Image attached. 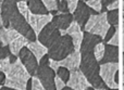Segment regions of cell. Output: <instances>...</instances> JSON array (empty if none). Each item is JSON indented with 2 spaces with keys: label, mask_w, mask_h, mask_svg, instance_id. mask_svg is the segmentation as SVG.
<instances>
[{
  "label": "cell",
  "mask_w": 124,
  "mask_h": 90,
  "mask_svg": "<svg viewBox=\"0 0 124 90\" xmlns=\"http://www.w3.org/2000/svg\"><path fill=\"white\" fill-rule=\"evenodd\" d=\"M90 15H92V12H90V8L86 4V2L79 0L78 4H77L76 10L73 13V17H74V21L77 22L79 24L82 28L84 29L86 23L88 22Z\"/></svg>",
  "instance_id": "cell-13"
},
{
  "label": "cell",
  "mask_w": 124,
  "mask_h": 90,
  "mask_svg": "<svg viewBox=\"0 0 124 90\" xmlns=\"http://www.w3.org/2000/svg\"><path fill=\"white\" fill-rule=\"evenodd\" d=\"M10 65H11V63H10L9 58L0 60V71H2L3 73H7L9 71V69H10Z\"/></svg>",
  "instance_id": "cell-32"
},
{
  "label": "cell",
  "mask_w": 124,
  "mask_h": 90,
  "mask_svg": "<svg viewBox=\"0 0 124 90\" xmlns=\"http://www.w3.org/2000/svg\"><path fill=\"white\" fill-rule=\"evenodd\" d=\"M116 9H119V0H116V1H114L113 3H111L110 6L107 7V10H108V11L116 10Z\"/></svg>",
  "instance_id": "cell-38"
},
{
  "label": "cell",
  "mask_w": 124,
  "mask_h": 90,
  "mask_svg": "<svg viewBox=\"0 0 124 90\" xmlns=\"http://www.w3.org/2000/svg\"><path fill=\"white\" fill-rule=\"evenodd\" d=\"M123 1H124V0H123Z\"/></svg>",
  "instance_id": "cell-54"
},
{
  "label": "cell",
  "mask_w": 124,
  "mask_h": 90,
  "mask_svg": "<svg viewBox=\"0 0 124 90\" xmlns=\"http://www.w3.org/2000/svg\"><path fill=\"white\" fill-rule=\"evenodd\" d=\"M119 71V63H106L100 64V76L108 88L118 89L119 85L114 83V74Z\"/></svg>",
  "instance_id": "cell-9"
},
{
  "label": "cell",
  "mask_w": 124,
  "mask_h": 90,
  "mask_svg": "<svg viewBox=\"0 0 124 90\" xmlns=\"http://www.w3.org/2000/svg\"><path fill=\"white\" fill-rule=\"evenodd\" d=\"M0 90H15V89H12V88H9V87H6V86H2Z\"/></svg>",
  "instance_id": "cell-41"
},
{
  "label": "cell",
  "mask_w": 124,
  "mask_h": 90,
  "mask_svg": "<svg viewBox=\"0 0 124 90\" xmlns=\"http://www.w3.org/2000/svg\"><path fill=\"white\" fill-rule=\"evenodd\" d=\"M62 90H74V89H72V88H70V87L65 86V87H64V88H63V89H62Z\"/></svg>",
  "instance_id": "cell-42"
},
{
  "label": "cell",
  "mask_w": 124,
  "mask_h": 90,
  "mask_svg": "<svg viewBox=\"0 0 124 90\" xmlns=\"http://www.w3.org/2000/svg\"><path fill=\"white\" fill-rule=\"evenodd\" d=\"M107 90H119V89H110L109 88V89H107Z\"/></svg>",
  "instance_id": "cell-49"
},
{
  "label": "cell",
  "mask_w": 124,
  "mask_h": 90,
  "mask_svg": "<svg viewBox=\"0 0 124 90\" xmlns=\"http://www.w3.org/2000/svg\"><path fill=\"white\" fill-rule=\"evenodd\" d=\"M123 90H124V86H123Z\"/></svg>",
  "instance_id": "cell-53"
},
{
  "label": "cell",
  "mask_w": 124,
  "mask_h": 90,
  "mask_svg": "<svg viewBox=\"0 0 124 90\" xmlns=\"http://www.w3.org/2000/svg\"><path fill=\"white\" fill-rule=\"evenodd\" d=\"M70 36H71V38H72L73 46H74V50L75 51H79V50H81L82 42H83L84 33L82 32V30H79V32H76V33L71 34Z\"/></svg>",
  "instance_id": "cell-21"
},
{
  "label": "cell",
  "mask_w": 124,
  "mask_h": 90,
  "mask_svg": "<svg viewBox=\"0 0 124 90\" xmlns=\"http://www.w3.org/2000/svg\"><path fill=\"white\" fill-rule=\"evenodd\" d=\"M66 86L74 90H86L92 85L86 78V76L82 73L81 69H76L71 72L70 79L66 83Z\"/></svg>",
  "instance_id": "cell-12"
},
{
  "label": "cell",
  "mask_w": 124,
  "mask_h": 90,
  "mask_svg": "<svg viewBox=\"0 0 124 90\" xmlns=\"http://www.w3.org/2000/svg\"><path fill=\"white\" fill-rule=\"evenodd\" d=\"M61 36L62 35H61L60 29L57 28L56 26H54V24L50 22V23L47 24V25L40 30V33L37 35V40L40 43H43L45 47L50 48Z\"/></svg>",
  "instance_id": "cell-7"
},
{
  "label": "cell",
  "mask_w": 124,
  "mask_h": 90,
  "mask_svg": "<svg viewBox=\"0 0 124 90\" xmlns=\"http://www.w3.org/2000/svg\"><path fill=\"white\" fill-rule=\"evenodd\" d=\"M123 11H124V1H123Z\"/></svg>",
  "instance_id": "cell-50"
},
{
  "label": "cell",
  "mask_w": 124,
  "mask_h": 90,
  "mask_svg": "<svg viewBox=\"0 0 124 90\" xmlns=\"http://www.w3.org/2000/svg\"><path fill=\"white\" fill-rule=\"evenodd\" d=\"M105 49H106V45L103 42L98 43V45L95 47L94 55H95V58L97 59V61H98V62H100V61L102 60L103 55H105Z\"/></svg>",
  "instance_id": "cell-24"
},
{
  "label": "cell",
  "mask_w": 124,
  "mask_h": 90,
  "mask_svg": "<svg viewBox=\"0 0 124 90\" xmlns=\"http://www.w3.org/2000/svg\"><path fill=\"white\" fill-rule=\"evenodd\" d=\"M73 21H74V17L72 13H59L52 17L51 23H54V26L60 29V32H64L68 29Z\"/></svg>",
  "instance_id": "cell-17"
},
{
  "label": "cell",
  "mask_w": 124,
  "mask_h": 90,
  "mask_svg": "<svg viewBox=\"0 0 124 90\" xmlns=\"http://www.w3.org/2000/svg\"><path fill=\"white\" fill-rule=\"evenodd\" d=\"M107 21L111 26L119 25V10L107 11Z\"/></svg>",
  "instance_id": "cell-22"
},
{
  "label": "cell",
  "mask_w": 124,
  "mask_h": 90,
  "mask_svg": "<svg viewBox=\"0 0 124 90\" xmlns=\"http://www.w3.org/2000/svg\"><path fill=\"white\" fill-rule=\"evenodd\" d=\"M54 84H56V89L57 90H62L64 87L66 86L65 83H64L60 77H58V76H56V78H54Z\"/></svg>",
  "instance_id": "cell-35"
},
{
  "label": "cell",
  "mask_w": 124,
  "mask_h": 90,
  "mask_svg": "<svg viewBox=\"0 0 124 90\" xmlns=\"http://www.w3.org/2000/svg\"><path fill=\"white\" fill-rule=\"evenodd\" d=\"M10 28L19 32L21 35H23L24 37H26L30 41H36L37 40L36 33L34 32L32 26L30 25L28 21L20 12L17 13V14H15L14 16L11 19Z\"/></svg>",
  "instance_id": "cell-6"
},
{
  "label": "cell",
  "mask_w": 124,
  "mask_h": 90,
  "mask_svg": "<svg viewBox=\"0 0 124 90\" xmlns=\"http://www.w3.org/2000/svg\"><path fill=\"white\" fill-rule=\"evenodd\" d=\"M123 51H124V33H123Z\"/></svg>",
  "instance_id": "cell-46"
},
{
  "label": "cell",
  "mask_w": 124,
  "mask_h": 90,
  "mask_svg": "<svg viewBox=\"0 0 124 90\" xmlns=\"http://www.w3.org/2000/svg\"><path fill=\"white\" fill-rule=\"evenodd\" d=\"M114 34H116V26H110V28H109V30L107 32V35H106V37L103 38V41L102 42L103 43H108V41L110 40V39L112 38V37L114 36Z\"/></svg>",
  "instance_id": "cell-33"
},
{
  "label": "cell",
  "mask_w": 124,
  "mask_h": 90,
  "mask_svg": "<svg viewBox=\"0 0 124 90\" xmlns=\"http://www.w3.org/2000/svg\"><path fill=\"white\" fill-rule=\"evenodd\" d=\"M50 58L48 54L41 58L39 61V66L36 72V77L40 80V83L44 85L46 90H57L56 84H54V78L57 74L49 65Z\"/></svg>",
  "instance_id": "cell-4"
},
{
  "label": "cell",
  "mask_w": 124,
  "mask_h": 90,
  "mask_svg": "<svg viewBox=\"0 0 124 90\" xmlns=\"http://www.w3.org/2000/svg\"><path fill=\"white\" fill-rule=\"evenodd\" d=\"M110 26L111 25L107 21V12H101L98 14L90 15L89 20L84 27V30L98 35L103 39L107 35V32L109 30Z\"/></svg>",
  "instance_id": "cell-5"
},
{
  "label": "cell",
  "mask_w": 124,
  "mask_h": 90,
  "mask_svg": "<svg viewBox=\"0 0 124 90\" xmlns=\"http://www.w3.org/2000/svg\"><path fill=\"white\" fill-rule=\"evenodd\" d=\"M73 51L75 50L71 36L62 35L51 47L48 48V55L52 60L61 61L65 59L68 55H70Z\"/></svg>",
  "instance_id": "cell-3"
},
{
  "label": "cell",
  "mask_w": 124,
  "mask_h": 90,
  "mask_svg": "<svg viewBox=\"0 0 124 90\" xmlns=\"http://www.w3.org/2000/svg\"><path fill=\"white\" fill-rule=\"evenodd\" d=\"M122 59H123V69H124V51H123V54H122Z\"/></svg>",
  "instance_id": "cell-44"
},
{
  "label": "cell",
  "mask_w": 124,
  "mask_h": 90,
  "mask_svg": "<svg viewBox=\"0 0 124 90\" xmlns=\"http://www.w3.org/2000/svg\"><path fill=\"white\" fill-rule=\"evenodd\" d=\"M19 13L17 2L15 0H3L1 3V19L6 28H10V21Z\"/></svg>",
  "instance_id": "cell-11"
},
{
  "label": "cell",
  "mask_w": 124,
  "mask_h": 90,
  "mask_svg": "<svg viewBox=\"0 0 124 90\" xmlns=\"http://www.w3.org/2000/svg\"><path fill=\"white\" fill-rule=\"evenodd\" d=\"M58 11L59 13H70V9H69L66 0H60L58 2Z\"/></svg>",
  "instance_id": "cell-30"
},
{
  "label": "cell",
  "mask_w": 124,
  "mask_h": 90,
  "mask_svg": "<svg viewBox=\"0 0 124 90\" xmlns=\"http://www.w3.org/2000/svg\"><path fill=\"white\" fill-rule=\"evenodd\" d=\"M45 4L46 9L50 12L52 11H58V1L57 0H41Z\"/></svg>",
  "instance_id": "cell-28"
},
{
  "label": "cell",
  "mask_w": 124,
  "mask_h": 90,
  "mask_svg": "<svg viewBox=\"0 0 124 90\" xmlns=\"http://www.w3.org/2000/svg\"><path fill=\"white\" fill-rule=\"evenodd\" d=\"M119 42H120V34H119V25H116V34H114V36L108 41V45L118 46L119 47Z\"/></svg>",
  "instance_id": "cell-31"
},
{
  "label": "cell",
  "mask_w": 124,
  "mask_h": 90,
  "mask_svg": "<svg viewBox=\"0 0 124 90\" xmlns=\"http://www.w3.org/2000/svg\"><path fill=\"white\" fill-rule=\"evenodd\" d=\"M9 35V48L12 54L19 56V53L24 47H27V45L31 42L26 37L21 35L19 32L12 28H8Z\"/></svg>",
  "instance_id": "cell-8"
},
{
  "label": "cell",
  "mask_w": 124,
  "mask_h": 90,
  "mask_svg": "<svg viewBox=\"0 0 124 90\" xmlns=\"http://www.w3.org/2000/svg\"><path fill=\"white\" fill-rule=\"evenodd\" d=\"M100 64L106 63H119V47L112 45H106L105 55L100 61Z\"/></svg>",
  "instance_id": "cell-18"
},
{
  "label": "cell",
  "mask_w": 124,
  "mask_h": 90,
  "mask_svg": "<svg viewBox=\"0 0 124 90\" xmlns=\"http://www.w3.org/2000/svg\"><path fill=\"white\" fill-rule=\"evenodd\" d=\"M56 74H57V76L58 77H60L62 80H63L64 83H68L69 82V79H70V75H71V72L69 71L66 67H63V66H60L58 69V71L56 72Z\"/></svg>",
  "instance_id": "cell-25"
},
{
  "label": "cell",
  "mask_w": 124,
  "mask_h": 90,
  "mask_svg": "<svg viewBox=\"0 0 124 90\" xmlns=\"http://www.w3.org/2000/svg\"><path fill=\"white\" fill-rule=\"evenodd\" d=\"M32 90H46L44 85L41 84L40 80L36 76H33L32 77Z\"/></svg>",
  "instance_id": "cell-29"
},
{
  "label": "cell",
  "mask_w": 124,
  "mask_h": 90,
  "mask_svg": "<svg viewBox=\"0 0 124 90\" xmlns=\"http://www.w3.org/2000/svg\"><path fill=\"white\" fill-rule=\"evenodd\" d=\"M123 83H124V76H123Z\"/></svg>",
  "instance_id": "cell-51"
},
{
  "label": "cell",
  "mask_w": 124,
  "mask_h": 90,
  "mask_svg": "<svg viewBox=\"0 0 124 90\" xmlns=\"http://www.w3.org/2000/svg\"><path fill=\"white\" fill-rule=\"evenodd\" d=\"M0 14H1V3H0Z\"/></svg>",
  "instance_id": "cell-48"
},
{
  "label": "cell",
  "mask_w": 124,
  "mask_h": 90,
  "mask_svg": "<svg viewBox=\"0 0 124 90\" xmlns=\"http://www.w3.org/2000/svg\"><path fill=\"white\" fill-rule=\"evenodd\" d=\"M86 90H96V89H95L94 87H92V86H90V87H88V88L86 89Z\"/></svg>",
  "instance_id": "cell-43"
},
{
  "label": "cell",
  "mask_w": 124,
  "mask_h": 90,
  "mask_svg": "<svg viewBox=\"0 0 124 90\" xmlns=\"http://www.w3.org/2000/svg\"><path fill=\"white\" fill-rule=\"evenodd\" d=\"M79 30H82V27L79 26V24L77 23V22L73 21L72 24L69 26L68 29L64 30V32H61V35H69V36H70L71 34H73V33H76V32H79Z\"/></svg>",
  "instance_id": "cell-27"
},
{
  "label": "cell",
  "mask_w": 124,
  "mask_h": 90,
  "mask_svg": "<svg viewBox=\"0 0 124 90\" xmlns=\"http://www.w3.org/2000/svg\"><path fill=\"white\" fill-rule=\"evenodd\" d=\"M6 78H7L6 73H3L2 71H0V86H4V83H6Z\"/></svg>",
  "instance_id": "cell-39"
},
{
  "label": "cell",
  "mask_w": 124,
  "mask_h": 90,
  "mask_svg": "<svg viewBox=\"0 0 124 90\" xmlns=\"http://www.w3.org/2000/svg\"><path fill=\"white\" fill-rule=\"evenodd\" d=\"M52 17L54 16L50 13L48 14H33L32 13L28 20V23L34 29V32L36 33V35H38L40 30L52 21Z\"/></svg>",
  "instance_id": "cell-14"
},
{
  "label": "cell",
  "mask_w": 124,
  "mask_h": 90,
  "mask_svg": "<svg viewBox=\"0 0 124 90\" xmlns=\"http://www.w3.org/2000/svg\"><path fill=\"white\" fill-rule=\"evenodd\" d=\"M27 6L33 14H48L49 11L46 9L41 0H27Z\"/></svg>",
  "instance_id": "cell-20"
},
{
  "label": "cell",
  "mask_w": 124,
  "mask_h": 90,
  "mask_svg": "<svg viewBox=\"0 0 124 90\" xmlns=\"http://www.w3.org/2000/svg\"><path fill=\"white\" fill-rule=\"evenodd\" d=\"M27 48L33 52L36 59L38 61L41 60L43 56H45L46 54H48V48L45 47L43 43H40L38 40L36 41H31L30 43L27 45Z\"/></svg>",
  "instance_id": "cell-19"
},
{
  "label": "cell",
  "mask_w": 124,
  "mask_h": 90,
  "mask_svg": "<svg viewBox=\"0 0 124 90\" xmlns=\"http://www.w3.org/2000/svg\"><path fill=\"white\" fill-rule=\"evenodd\" d=\"M102 38L98 35L92 34V33L85 32L84 33V38H83V42H82L81 46V52L82 54L83 53H87V52H94V49L98 43L102 42Z\"/></svg>",
  "instance_id": "cell-15"
},
{
  "label": "cell",
  "mask_w": 124,
  "mask_h": 90,
  "mask_svg": "<svg viewBox=\"0 0 124 90\" xmlns=\"http://www.w3.org/2000/svg\"><path fill=\"white\" fill-rule=\"evenodd\" d=\"M17 9H19V12L25 17L26 20H30V16H31V11L28 9V6H27V2L26 1H20L17 2Z\"/></svg>",
  "instance_id": "cell-23"
},
{
  "label": "cell",
  "mask_w": 124,
  "mask_h": 90,
  "mask_svg": "<svg viewBox=\"0 0 124 90\" xmlns=\"http://www.w3.org/2000/svg\"><path fill=\"white\" fill-rule=\"evenodd\" d=\"M49 65H50V67H51V69H54V72H57V71H58V69L60 67V66H59L58 61L52 60V59H50V61H49Z\"/></svg>",
  "instance_id": "cell-36"
},
{
  "label": "cell",
  "mask_w": 124,
  "mask_h": 90,
  "mask_svg": "<svg viewBox=\"0 0 124 90\" xmlns=\"http://www.w3.org/2000/svg\"><path fill=\"white\" fill-rule=\"evenodd\" d=\"M114 1H116V0H102V10H101V12H106L107 7L110 6L111 3H113Z\"/></svg>",
  "instance_id": "cell-37"
},
{
  "label": "cell",
  "mask_w": 124,
  "mask_h": 90,
  "mask_svg": "<svg viewBox=\"0 0 124 90\" xmlns=\"http://www.w3.org/2000/svg\"><path fill=\"white\" fill-rule=\"evenodd\" d=\"M6 75L7 78L4 86L15 90H26L27 82L33 77L20 60L10 65V69Z\"/></svg>",
  "instance_id": "cell-2"
},
{
  "label": "cell",
  "mask_w": 124,
  "mask_h": 90,
  "mask_svg": "<svg viewBox=\"0 0 124 90\" xmlns=\"http://www.w3.org/2000/svg\"><path fill=\"white\" fill-rule=\"evenodd\" d=\"M57 1H58V2H59V1H60V0H57Z\"/></svg>",
  "instance_id": "cell-52"
},
{
  "label": "cell",
  "mask_w": 124,
  "mask_h": 90,
  "mask_svg": "<svg viewBox=\"0 0 124 90\" xmlns=\"http://www.w3.org/2000/svg\"><path fill=\"white\" fill-rule=\"evenodd\" d=\"M86 4L90 9L96 11L97 13H101V10H102V0H89V1L86 2Z\"/></svg>",
  "instance_id": "cell-26"
},
{
  "label": "cell",
  "mask_w": 124,
  "mask_h": 90,
  "mask_svg": "<svg viewBox=\"0 0 124 90\" xmlns=\"http://www.w3.org/2000/svg\"><path fill=\"white\" fill-rule=\"evenodd\" d=\"M79 69L95 89L107 88V85L105 84L100 76V63L95 58L94 52H87L82 54Z\"/></svg>",
  "instance_id": "cell-1"
},
{
  "label": "cell",
  "mask_w": 124,
  "mask_h": 90,
  "mask_svg": "<svg viewBox=\"0 0 124 90\" xmlns=\"http://www.w3.org/2000/svg\"><path fill=\"white\" fill-rule=\"evenodd\" d=\"M19 60L22 62V64L25 66V69L28 71V73L32 76L36 75V72L39 66V61L36 59V56L33 54V52L27 47H24L19 53Z\"/></svg>",
  "instance_id": "cell-10"
},
{
  "label": "cell",
  "mask_w": 124,
  "mask_h": 90,
  "mask_svg": "<svg viewBox=\"0 0 124 90\" xmlns=\"http://www.w3.org/2000/svg\"><path fill=\"white\" fill-rule=\"evenodd\" d=\"M114 83H116V85H119V71L114 74Z\"/></svg>",
  "instance_id": "cell-40"
},
{
  "label": "cell",
  "mask_w": 124,
  "mask_h": 90,
  "mask_svg": "<svg viewBox=\"0 0 124 90\" xmlns=\"http://www.w3.org/2000/svg\"><path fill=\"white\" fill-rule=\"evenodd\" d=\"M15 1H16V2H20V1H26V2H27V0H15Z\"/></svg>",
  "instance_id": "cell-45"
},
{
  "label": "cell",
  "mask_w": 124,
  "mask_h": 90,
  "mask_svg": "<svg viewBox=\"0 0 124 90\" xmlns=\"http://www.w3.org/2000/svg\"><path fill=\"white\" fill-rule=\"evenodd\" d=\"M96 90H107V88H100V89H96Z\"/></svg>",
  "instance_id": "cell-47"
},
{
  "label": "cell",
  "mask_w": 124,
  "mask_h": 90,
  "mask_svg": "<svg viewBox=\"0 0 124 90\" xmlns=\"http://www.w3.org/2000/svg\"><path fill=\"white\" fill-rule=\"evenodd\" d=\"M66 2H68L69 4V9H70V13H74V11L76 10L77 8V4H78L79 0H66Z\"/></svg>",
  "instance_id": "cell-34"
},
{
  "label": "cell",
  "mask_w": 124,
  "mask_h": 90,
  "mask_svg": "<svg viewBox=\"0 0 124 90\" xmlns=\"http://www.w3.org/2000/svg\"><path fill=\"white\" fill-rule=\"evenodd\" d=\"M81 60H82V53L79 51H73L70 55H68L65 59L61 61H58L59 66L66 67L70 72L79 69L81 66Z\"/></svg>",
  "instance_id": "cell-16"
}]
</instances>
